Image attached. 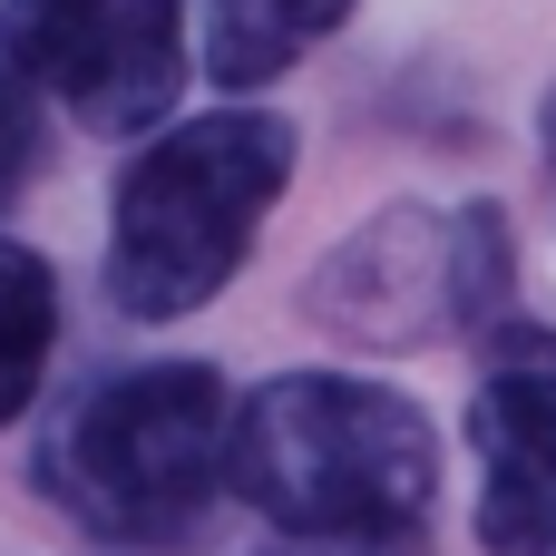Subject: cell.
<instances>
[{
    "label": "cell",
    "instance_id": "6da1fadb",
    "mask_svg": "<svg viewBox=\"0 0 556 556\" xmlns=\"http://www.w3.org/2000/svg\"><path fill=\"white\" fill-rule=\"evenodd\" d=\"M225 489L283 538H410L440 498V440L410 391L352 371H283L235 401Z\"/></svg>",
    "mask_w": 556,
    "mask_h": 556
},
{
    "label": "cell",
    "instance_id": "3957f363",
    "mask_svg": "<svg viewBox=\"0 0 556 556\" xmlns=\"http://www.w3.org/2000/svg\"><path fill=\"white\" fill-rule=\"evenodd\" d=\"M225 440H235V401L215 362H127L49 420L39 489L88 538L166 556L205 538L225 498Z\"/></svg>",
    "mask_w": 556,
    "mask_h": 556
},
{
    "label": "cell",
    "instance_id": "ba28073f",
    "mask_svg": "<svg viewBox=\"0 0 556 556\" xmlns=\"http://www.w3.org/2000/svg\"><path fill=\"white\" fill-rule=\"evenodd\" d=\"M49 352H59V274L39 244L0 235V430L39 401Z\"/></svg>",
    "mask_w": 556,
    "mask_h": 556
},
{
    "label": "cell",
    "instance_id": "277c9868",
    "mask_svg": "<svg viewBox=\"0 0 556 556\" xmlns=\"http://www.w3.org/2000/svg\"><path fill=\"white\" fill-rule=\"evenodd\" d=\"M498 303H508L498 205H420V195L352 225L303 283V313L352 352H430L450 332H479Z\"/></svg>",
    "mask_w": 556,
    "mask_h": 556
},
{
    "label": "cell",
    "instance_id": "8992f818",
    "mask_svg": "<svg viewBox=\"0 0 556 556\" xmlns=\"http://www.w3.org/2000/svg\"><path fill=\"white\" fill-rule=\"evenodd\" d=\"M469 440H479V547L556 556V332L508 323L489 342Z\"/></svg>",
    "mask_w": 556,
    "mask_h": 556
},
{
    "label": "cell",
    "instance_id": "9c48e42d",
    "mask_svg": "<svg viewBox=\"0 0 556 556\" xmlns=\"http://www.w3.org/2000/svg\"><path fill=\"white\" fill-rule=\"evenodd\" d=\"M39 156H49V137H39V88L0 59V215L20 205V186L39 176Z\"/></svg>",
    "mask_w": 556,
    "mask_h": 556
},
{
    "label": "cell",
    "instance_id": "30bf717a",
    "mask_svg": "<svg viewBox=\"0 0 556 556\" xmlns=\"http://www.w3.org/2000/svg\"><path fill=\"white\" fill-rule=\"evenodd\" d=\"M264 556H391V547H371V538H283Z\"/></svg>",
    "mask_w": 556,
    "mask_h": 556
},
{
    "label": "cell",
    "instance_id": "8fae6325",
    "mask_svg": "<svg viewBox=\"0 0 556 556\" xmlns=\"http://www.w3.org/2000/svg\"><path fill=\"white\" fill-rule=\"evenodd\" d=\"M538 127H547V166H556V88H547V117H538Z\"/></svg>",
    "mask_w": 556,
    "mask_h": 556
},
{
    "label": "cell",
    "instance_id": "52a82bcc",
    "mask_svg": "<svg viewBox=\"0 0 556 556\" xmlns=\"http://www.w3.org/2000/svg\"><path fill=\"white\" fill-rule=\"evenodd\" d=\"M352 20V0H205V68L215 88H274L303 49H323Z\"/></svg>",
    "mask_w": 556,
    "mask_h": 556
},
{
    "label": "cell",
    "instance_id": "7a4b0ae2",
    "mask_svg": "<svg viewBox=\"0 0 556 556\" xmlns=\"http://www.w3.org/2000/svg\"><path fill=\"white\" fill-rule=\"evenodd\" d=\"M283 186H293V117H274V108L176 117L117 176V205H108V303L127 323L205 313L244 274V254H254V235H264Z\"/></svg>",
    "mask_w": 556,
    "mask_h": 556
},
{
    "label": "cell",
    "instance_id": "5b68a950",
    "mask_svg": "<svg viewBox=\"0 0 556 556\" xmlns=\"http://www.w3.org/2000/svg\"><path fill=\"white\" fill-rule=\"evenodd\" d=\"M0 59L88 137H147L186 88V0H0Z\"/></svg>",
    "mask_w": 556,
    "mask_h": 556
}]
</instances>
